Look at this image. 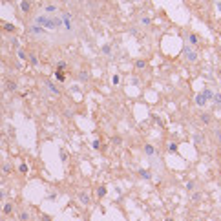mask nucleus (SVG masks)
Wrapping results in <instances>:
<instances>
[{
    "label": "nucleus",
    "mask_w": 221,
    "mask_h": 221,
    "mask_svg": "<svg viewBox=\"0 0 221 221\" xmlns=\"http://www.w3.org/2000/svg\"><path fill=\"white\" fill-rule=\"evenodd\" d=\"M62 17V31H66L68 35H71V33L75 31V18L70 11H62L60 13Z\"/></svg>",
    "instance_id": "obj_1"
},
{
    "label": "nucleus",
    "mask_w": 221,
    "mask_h": 221,
    "mask_svg": "<svg viewBox=\"0 0 221 221\" xmlns=\"http://www.w3.org/2000/svg\"><path fill=\"white\" fill-rule=\"evenodd\" d=\"M33 24H37V26H40V27H44V29H50V31H53L55 29V24H53V17H50V15H37L35 17V20H33Z\"/></svg>",
    "instance_id": "obj_2"
},
{
    "label": "nucleus",
    "mask_w": 221,
    "mask_h": 221,
    "mask_svg": "<svg viewBox=\"0 0 221 221\" xmlns=\"http://www.w3.org/2000/svg\"><path fill=\"white\" fill-rule=\"evenodd\" d=\"M183 53H185V59L188 60V62H196V60L199 59L197 51L194 50V48H190V46H185V48H183Z\"/></svg>",
    "instance_id": "obj_3"
},
{
    "label": "nucleus",
    "mask_w": 221,
    "mask_h": 221,
    "mask_svg": "<svg viewBox=\"0 0 221 221\" xmlns=\"http://www.w3.org/2000/svg\"><path fill=\"white\" fill-rule=\"evenodd\" d=\"M27 33L33 35V37H44L46 29H44V27H40V26H37V24H31L29 27H27Z\"/></svg>",
    "instance_id": "obj_4"
},
{
    "label": "nucleus",
    "mask_w": 221,
    "mask_h": 221,
    "mask_svg": "<svg viewBox=\"0 0 221 221\" xmlns=\"http://www.w3.org/2000/svg\"><path fill=\"white\" fill-rule=\"evenodd\" d=\"M57 11H59V8H57V6H55V4H48L46 6V8H44V15H57Z\"/></svg>",
    "instance_id": "obj_5"
},
{
    "label": "nucleus",
    "mask_w": 221,
    "mask_h": 221,
    "mask_svg": "<svg viewBox=\"0 0 221 221\" xmlns=\"http://www.w3.org/2000/svg\"><path fill=\"white\" fill-rule=\"evenodd\" d=\"M46 88L50 90V92H51L53 95H59V93H60V90H59L57 86H55V82H51V80H46Z\"/></svg>",
    "instance_id": "obj_6"
},
{
    "label": "nucleus",
    "mask_w": 221,
    "mask_h": 221,
    "mask_svg": "<svg viewBox=\"0 0 221 221\" xmlns=\"http://www.w3.org/2000/svg\"><path fill=\"white\" fill-rule=\"evenodd\" d=\"M79 201H80L82 205H84V206H88L92 199H90V196L86 194V192H79Z\"/></svg>",
    "instance_id": "obj_7"
},
{
    "label": "nucleus",
    "mask_w": 221,
    "mask_h": 221,
    "mask_svg": "<svg viewBox=\"0 0 221 221\" xmlns=\"http://www.w3.org/2000/svg\"><path fill=\"white\" fill-rule=\"evenodd\" d=\"M137 174H139L143 179H146V181H150V179H152V172L146 170V168H139V170H137Z\"/></svg>",
    "instance_id": "obj_8"
},
{
    "label": "nucleus",
    "mask_w": 221,
    "mask_h": 221,
    "mask_svg": "<svg viewBox=\"0 0 221 221\" xmlns=\"http://www.w3.org/2000/svg\"><path fill=\"white\" fill-rule=\"evenodd\" d=\"M194 102H196L197 106H205L208 101L205 99V95H203V93H197V95H196V99H194Z\"/></svg>",
    "instance_id": "obj_9"
},
{
    "label": "nucleus",
    "mask_w": 221,
    "mask_h": 221,
    "mask_svg": "<svg viewBox=\"0 0 221 221\" xmlns=\"http://www.w3.org/2000/svg\"><path fill=\"white\" fill-rule=\"evenodd\" d=\"M144 154H146L148 157H155L157 152H155V148L152 146V144H144Z\"/></svg>",
    "instance_id": "obj_10"
},
{
    "label": "nucleus",
    "mask_w": 221,
    "mask_h": 221,
    "mask_svg": "<svg viewBox=\"0 0 221 221\" xmlns=\"http://www.w3.org/2000/svg\"><path fill=\"white\" fill-rule=\"evenodd\" d=\"M27 62H29L31 66H37V64H38V59H37V55L33 53V51H31V53H27Z\"/></svg>",
    "instance_id": "obj_11"
},
{
    "label": "nucleus",
    "mask_w": 221,
    "mask_h": 221,
    "mask_svg": "<svg viewBox=\"0 0 221 221\" xmlns=\"http://www.w3.org/2000/svg\"><path fill=\"white\" fill-rule=\"evenodd\" d=\"M2 27H4L8 33H15V31H17V27L13 26V24H9V22H2Z\"/></svg>",
    "instance_id": "obj_12"
},
{
    "label": "nucleus",
    "mask_w": 221,
    "mask_h": 221,
    "mask_svg": "<svg viewBox=\"0 0 221 221\" xmlns=\"http://www.w3.org/2000/svg\"><path fill=\"white\" fill-rule=\"evenodd\" d=\"M2 214H6V216H11V214H13V205H11V203H6L4 208H2Z\"/></svg>",
    "instance_id": "obj_13"
},
{
    "label": "nucleus",
    "mask_w": 221,
    "mask_h": 221,
    "mask_svg": "<svg viewBox=\"0 0 221 221\" xmlns=\"http://www.w3.org/2000/svg\"><path fill=\"white\" fill-rule=\"evenodd\" d=\"M20 9H22L24 13H27L31 9V4H29V0H22V2H20Z\"/></svg>",
    "instance_id": "obj_14"
},
{
    "label": "nucleus",
    "mask_w": 221,
    "mask_h": 221,
    "mask_svg": "<svg viewBox=\"0 0 221 221\" xmlns=\"http://www.w3.org/2000/svg\"><path fill=\"white\" fill-rule=\"evenodd\" d=\"M6 88H8L9 90V92H17V82L15 80H6Z\"/></svg>",
    "instance_id": "obj_15"
},
{
    "label": "nucleus",
    "mask_w": 221,
    "mask_h": 221,
    "mask_svg": "<svg viewBox=\"0 0 221 221\" xmlns=\"http://www.w3.org/2000/svg\"><path fill=\"white\" fill-rule=\"evenodd\" d=\"M55 68H57L59 71H66V70H68V62H66V60H59Z\"/></svg>",
    "instance_id": "obj_16"
},
{
    "label": "nucleus",
    "mask_w": 221,
    "mask_h": 221,
    "mask_svg": "<svg viewBox=\"0 0 221 221\" xmlns=\"http://www.w3.org/2000/svg\"><path fill=\"white\" fill-rule=\"evenodd\" d=\"M188 42H190L192 46H197L199 38H197V35H196V33H188Z\"/></svg>",
    "instance_id": "obj_17"
},
{
    "label": "nucleus",
    "mask_w": 221,
    "mask_h": 221,
    "mask_svg": "<svg viewBox=\"0 0 221 221\" xmlns=\"http://www.w3.org/2000/svg\"><path fill=\"white\" fill-rule=\"evenodd\" d=\"M53 75H55V79H57L59 82H64V80H66V75H64V71L55 70V73H53Z\"/></svg>",
    "instance_id": "obj_18"
},
{
    "label": "nucleus",
    "mask_w": 221,
    "mask_h": 221,
    "mask_svg": "<svg viewBox=\"0 0 221 221\" xmlns=\"http://www.w3.org/2000/svg\"><path fill=\"white\" fill-rule=\"evenodd\" d=\"M106 194H108V188H106L104 185H101L99 188H97V197H104Z\"/></svg>",
    "instance_id": "obj_19"
},
{
    "label": "nucleus",
    "mask_w": 221,
    "mask_h": 221,
    "mask_svg": "<svg viewBox=\"0 0 221 221\" xmlns=\"http://www.w3.org/2000/svg\"><path fill=\"white\" fill-rule=\"evenodd\" d=\"M18 219L20 221H27V219H31V214L27 212V210H22V212L18 214Z\"/></svg>",
    "instance_id": "obj_20"
},
{
    "label": "nucleus",
    "mask_w": 221,
    "mask_h": 221,
    "mask_svg": "<svg viewBox=\"0 0 221 221\" xmlns=\"http://www.w3.org/2000/svg\"><path fill=\"white\" fill-rule=\"evenodd\" d=\"M199 117H201V122L203 124H210V121H212V115L210 113H201Z\"/></svg>",
    "instance_id": "obj_21"
},
{
    "label": "nucleus",
    "mask_w": 221,
    "mask_h": 221,
    "mask_svg": "<svg viewBox=\"0 0 221 221\" xmlns=\"http://www.w3.org/2000/svg\"><path fill=\"white\" fill-rule=\"evenodd\" d=\"M203 95H205V99H206V101H212V97H214V92H212L210 88H205V90H203Z\"/></svg>",
    "instance_id": "obj_22"
},
{
    "label": "nucleus",
    "mask_w": 221,
    "mask_h": 221,
    "mask_svg": "<svg viewBox=\"0 0 221 221\" xmlns=\"http://www.w3.org/2000/svg\"><path fill=\"white\" fill-rule=\"evenodd\" d=\"M79 79H80V82H88V79H90V73H88L86 70H82V71L79 73Z\"/></svg>",
    "instance_id": "obj_23"
},
{
    "label": "nucleus",
    "mask_w": 221,
    "mask_h": 221,
    "mask_svg": "<svg viewBox=\"0 0 221 221\" xmlns=\"http://www.w3.org/2000/svg\"><path fill=\"white\" fill-rule=\"evenodd\" d=\"M135 68L137 70H144V68H146V60H143V59L135 60Z\"/></svg>",
    "instance_id": "obj_24"
},
{
    "label": "nucleus",
    "mask_w": 221,
    "mask_h": 221,
    "mask_svg": "<svg viewBox=\"0 0 221 221\" xmlns=\"http://www.w3.org/2000/svg\"><path fill=\"white\" fill-rule=\"evenodd\" d=\"M139 22H141V26H150V24H152V20H150V17L143 15V17L139 18Z\"/></svg>",
    "instance_id": "obj_25"
},
{
    "label": "nucleus",
    "mask_w": 221,
    "mask_h": 221,
    "mask_svg": "<svg viewBox=\"0 0 221 221\" xmlns=\"http://www.w3.org/2000/svg\"><path fill=\"white\" fill-rule=\"evenodd\" d=\"M17 53H18V59H20V60H27V51H24L22 48H18Z\"/></svg>",
    "instance_id": "obj_26"
},
{
    "label": "nucleus",
    "mask_w": 221,
    "mask_h": 221,
    "mask_svg": "<svg viewBox=\"0 0 221 221\" xmlns=\"http://www.w3.org/2000/svg\"><path fill=\"white\" fill-rule=\"evenodd\" d=\"M212 101H214V104H216V106H221V93H214Z\"/></svg>",
    "instance_id": "obj_27"
},
{
    "label": "nucleus",
    "mask_w": 221,
    "mask_h": 221,
    "mask_svg": "<svg viewBox=\"0 0 221 221\" xmlns=\"http://www.w3.org/2000/svg\"><path fill=\"white\" fill-rule=\"evenodd\" d=\"M192 139H194V143H196V144H197V146H199V144H201V143H203V135H201V134H196L194 137H192Z\"/></svg>",
    "instance_id": "obj_28"
},
{
    "label": "nucleus",
    "mask_w": 221,
    "mask_h": 221,
    "mask_svg": "<svg viewBox=\"0 0 221 221\" xmlns=\"http://www.w3.org/2000/svg\"><path fill=\"white\" fill-rule=\"evenodd\" d=\"M2 172H4V174H11V172H13V166H11L9 163H6L4 166H2Z\"/></svg>",
    "instance_id": "obj_29"
},
{
    "label": "nucleus",
    "mask_w": 221,
    "mask_h": 221,
    "mask_svg": "<svg viewBox=\"0 0 221 221\" xmlns=\"http://www.w3.org/2000/svg\"><path fill=\"white\" fill-rule=\"evenodd\" d=\"M102 53H104V55H112V46L104 44V46H102Z\"/></svg>",
    "instance_id": "obj_30"
},
{
    "label": "nucleus",
    "mask_w": 221,
    "mask_h": 221,
    "mask_svg": "<svg viewBox=\"0 0 221 221\" xmlns=\"http://www.w3.org/2000/svg\"><path fill=\"white\" fill-rule=\"evenodd\" d=\"M18 172H20V174H27V164L26 163H22V164H20V166H18Z\"/></svg>",
    "instance_id": "obj_31"
},
{
    "label": "nucleus",
    "mask_w": 221,
    "mask_h": 221,
    "mask_svg": "<svg viewBox=\"0 0 221 221\" xmlns=\"http://www.w3.org/2000/svg\"><path fill=\"white\" fill-rule=\"evenodd\" d=\"M59 155H60V161H62V163H66V161H68V154H66L64 150H60V152H59Z\"/></svg>",
    "instance_id": "obj_32"
},
{
    "label": "nucleus",
    "mask_w": 221,
    "mask_h": 221,
    "mask_svg": "<svg viewBox=\"0 0 221 221\" xmlns=\"http://www.w3.org/2000/svg\"><path fill=\"white\" fill-rule=\"evenodd\" d=\"M168 152H172V154H174V152H177V144H176L174 141L168 144Z\"/></svg>",
    "instance_id": "obj_33"
},
{
    "label": "nucleus",
    "mask_w": 221,
    "mask_h": 221,
    "mask_svg": "<svg viewBox=\"0 0 221 221\" xmlns=\"http://www.w3.org/2000/svg\"><path fill=\"white\" fill-rule=\"evenodd\" d=\"M199 199H201V192H194L192 194V201H199Z\"/></svg>",
    "instance_id": "obj_34"
},
{
    "label": "nucleus",
    "mask_w": 221,
    "mask_h": 221,
    "mask_svg": "<svg viewBox=\"0 0 221 221\" xmlns=\"http://www.w3.org/2000/svg\"><path fill=\"white\" fill-rule=\"evenodd\" d=\"M196 188V183L194 181H188V183H186V190H194Z\"/></svg>",
    "instance_id": "obj_35"
},
{
    "label": "nucleus",
    "mask_w": 221,
    "mask_h": 221,
    "mask_svg": "<svg viewBox=\"0 0 221 221\" xmlns=\"http://www.w3.org/2000/svg\"><path fill=\"white\" fill-rule=\"evenodd\" d=\"M11 44H13V48H17V50L20 48V42H18V38H17V37H15V38L11 40Z\"/></svg>",
    "instance_id": "obj_36"
},
{
    "label": "nucleus",
    "mask_w": 221,
    "mask_h": 221,
    "mask_svg": "<svg viewBox=\"0 0 221 221\" xmlns=\"http://www.w3.org/2000/svg\"><path fill=\"white\" fill-rule=\"evenodd\" d=\"M92 146H93V150H99V148H101V143H99V139H97V141H93V143H92Z\"/></svg>",
    "instance_id": "obj_37"
},
{
    "label": "nucleus",
    "mask_w": 221,
    "mask_h": 221,
    "mask_svg": "<svg viewBox=\"0 0 221 221\" xmlns=\"http://www.w3.org/2000/svg\"><path fill=\"white\" fill-rule=\"evenodd\" d=\"M40 219H42V221H53L51 216H48V214H42V218H40Z\"/></svg>",
    "instance_id": "obj_38"
},
{
    "label": "nucleus",
    "mask_w": 221,
    "mask_h": 221,
    "mask_svg": "<svg viewBox=\"0 0 221 221\" xmlns=\"http://www.w3.org/2000/svg\"><path fill=\"white\" fill-rule=\"evenodd\" d=\"M112 141H113V144H121V143H122V139H121V137H113Z\"/></svg>",
    "instance_id": "obj_39"
},
{
    "label": "nucleus",
    "mask_w": 221,
    "mask_h": 221,
    "mask_svg": "<svg viewBox=\"0 0 221 221\" xmlns=\"http://www.w3.org/2000/svg\"><path fill=\"white\" fill-rule=\"evenodd\" d=\"M112 80H113V84H119V82H121V79H119V75H113V79H112Z\"/></svg>",
    "instance_id": "obj_40"
},
{
    "label": "nucleus",
    "mask_w": 221,
    "mask_h": 221,
    "mask_svg": "<svg viewBox=\"0 0 221 221\" xmlns=\"http://www.w3.org/2000/svg\"><path fill=\"white\" fill-rule=\"evenodd\" d=\"M55 197H57V194H55V192H53V194H50V196H48L46 199H50V201H55Z\"/></svg>",
    "instance_id": "obj_41"
},
{
    "label": "nucleus",
    "mask_w": 221,
    "mask_h": 221,
    "mask_svg": "<svg viewBox=\"0 0 221 221\" xmlns=\"http://www.w3.org/2000/svg\"><path fill=\"white\" fill-rule=\"evenodd\" d=\"M4 197H6V196H4V192H2V190H0V201H2V199H4Z\"/></svg>",
    "instance_id": "obj_42"
},
{
    "label": "nucleus",
    "mask_w": 221,
    "mask_h": 221,
    "mask_svg": "<svg viewBox=\"0 0 221 221\" xmlns=\"http://www.w3.org/2000/svg\"><path fill=\"white\" fill-rule=\"evenodd\" d=\"M216 135H218V141L221 143V134H219V132H216Z\"/></svg>",
    "instance_id": "obj_43"
},
{
    "label": "nucleus",
    "mask_w": 221,
    "mask_h": 221,
    "mask_svg": "<svg viewBox=\"0 0 221 221\" xmlns=\"http://www.w3.org/2000/svg\"><path fill=\"white\" fill-rule=\"evenodd\" d=\"M218 9H219V11H221V2H218Z\"/></svg>",
    "instance_id": "obj_44"
},
{
    "label": "nucleus",
    "mask_w": 221,
    "mask_h": 221,
    "mask_svg": "<svg viewBox=\"0 0 221 221\" xmlns=\"http://www.w3.org/2000/svg\"><path fill=\"white\" fill-rule=\"evenodd\" d=\"M164 221H174V219H172V218H166V219H164Z\"/></svg>",
    "instance_id": "obj_45"
},
{
    "label": "nucleus",
    "mask_w": 221,
    "mask_h": 221,
    "mask_svg": "<svg viewBox=\"0 0 221 221\" xmlns=\"http://www.w3.org/2000/svg\"><path fill=\"white\" fill-rule=\"evenodd\" d=\"M27 221H31V219H27Z\"/></svg>",
    "instance_id": "obj_46"
}]
</instances>
